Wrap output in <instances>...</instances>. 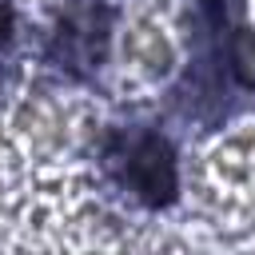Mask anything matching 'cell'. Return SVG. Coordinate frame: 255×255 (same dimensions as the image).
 <instances>
[{
    "label": "cell",
    "instance_id": "obj_2",
    "mask_svg": "<svg viewBox=\"0 0 255 255\" xmlns=\"http://www.w3.org/2000/svg\"><path fill=\"white\" fill-rule=\"evenodd\" d=\"M104 24H108V12L104 8H80V12H72L64 24H60V48H64V56L68 60H96L100 56V48H104Z\"/></svg>",
    "mask_w": 255,
    "mask_h": 255
},
{
    "label": "cell",
    "instance_id": "obj_3",
    "mask_svg": "<svg viewBox=\"0 0 255 255\" xmlns=\"http://www.w3.org/2000/svg\"><path fill=\"white\" fill-rule=\"evenodd\" d=\"M227 60H231L235 80H239L243 88H255V32H251V28H235V32H231Z\"/></svg>",
    "mask_w": 255,
    "mask_h": 255
},
{
    "label": "cell",
    "instance_id": "obj_4",
    "mask_svg": "<svg viewBox=\"0 0 255 255\" xmlns=\"http://www.w3.org/2000/svg\"><path fill=\"white\" fill-rule=\"evenodd\" d=\"M8 28H12V12H8V4L0 0V40L8 36Z\"/></svg>",
    "mask_w": 255,
    "mask_h": 255
},
{
    "label": "cell",
    "instance_id": "obj_5",
    "mask_svg": "<svg viewBox=\"0 0 255 255\" xmlns=\"http://www.w3.org/2000/svg\"><path fill=\"white\" fill-rule=\"evenodd\" d=\"M203 4H207V8H219V0H203Z\"/></svg>",
    "mask_w": 255,
    "mask_h": 255
},
{
    "label": "cell",
    "instance_id": "obj_1",
    "mask_svg": "<svg viewBox=\"0 0 255 255\" xmlns=\"http://www.w3.org/2000/svg\"><path fill=\"white\" fill-rule=\"evenodd\" d=\"M116 163H120V179L128 183V191L135 199H143L151 207H163L175 199V155H171L167 139L135 135L124 143Z\"/></svg>",
    "mask_w": 255,
    "mask_h": 255
}]
</instances>
